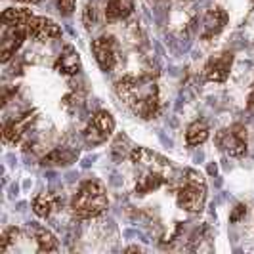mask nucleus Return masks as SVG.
Listing matches in <instances>:
<instances>
[{
  "mask_svg": "<svg viewBox=\"0 0 254 254\" xmlns=\"http://www.w3.org/2000/svg\"><path fill=\"white\" fill-rule=\"evenodd\" d=\"M109 204L105 188L98 180H86L80 184L78 191L75 193L73 201H71V210L75 218L80 220H90L105 212Z\"/></svg>",
  "mask_w": 254,
  "mask_h": 254,
  "instance_id": "3",
  "label": "nucleus"
},
{
  "mask_svg": "<svg viewBox=\"0 0 254 254\" xmlns=\"http://www.w3.org/2000/svg\"><path fill=\"white\" fill-rule=\"evenodd\" d=\"M247 109L254 113V84H253V90H251V94H249V100H247Z\"/></svg>",
  "mask_w": 254,
  "mask_h": 254,
  "instance_id": "23",
  "label": "nucleus"
},
{
  "mask_svg": "<svg viewBox=\"0 0 254 254\" xmlns=\"http://www.w3.org/2000/svg\"><path fill=\"white\" fill-rule=\"evenodd\" d=\"M33 239L37 243V253H58L60 245L56 235L50 229L42 228V226H35L33 228Z\"/></svg>",
  "mask_w": 254,
  "mask_h": 254,
  "instance_id": "15",
  "label": "nucleus"
},
{
  "mask_svg": "<svg viewBox=\"0 0 254 254\" xmlns=\"http://www.w3.org/2000/svg\"><path fill=\"white\" fill-rule=\"evenodd\" d=\"M245 216H247V204H237V206L233 208V212L229 214V222H231V224H237V222L243 220Z\"/></svg>",
  "mask_w": 254,
  "mask_h": 254,
  "instance_id": "22",
  "label": "nucleus"
},
{
  "mask_svg": "<svg viewBox=\"0 0 254 254\" xmlns=\"http://www.w3.org/2000/svg\"><path fill=\"white\" fill-rule=\"evenodd\" d=\"M233 52H220L212 56L204 65V80L206 82H224L228 80L233 67Z\"/></svg>",
  "mask_w": 254,
  "mask_h": 254,
  "instance_id": "8",
  "label": "nucleus"
},
{
  "mask_svg": "<svg viewBox=\"0 0 254 254\" xmlns=\"http://www.w3.org/2000/svg\"><path fill=\"white\" fill-rule=\"evenodd\" d=\"M78 159V151L69 149V147H56L54 151H50L44 159L42 165L44 166H69L73 165Z\"/></svg>",
  "mask_w": 254,
  "mask_h": 254,
  "instance_id": "16",
  "label": "nucleus"
},
{
  "mask_svg": "<svg viewBox=\"0 0 254 254\" xmlns=\"http://www.w3.org/2000/svg\"><path fill=\"white\" fill-rule=\"evenodd\" d=\"M27 35L25 27H19V29H12V27H6V33L2 38V48H0V56H2V64H8L15 56V52L21 48V44L25 42Z\"/></svg>",
  "mask_w": 254,
  "mask_h": 254,
  "instance_id": "12",
  "label": "nucleus"
},
{
  "mask_svg": "<svg viewBox=\"0 0 254 254\" xmlns=\"http://www.w3.org/2000/svg\"><path fill=\"white\" fill-rule=\"evenodd\" d=\"M228 12L224 10V8H210L208 12L204 13L203 17V29H201V37L204 40H210V38L218 37L222 31H224V27L228 25Z\"/></svg>",
  "mask_w": 254,
  "mask_h": 254,
  "instance_id": "11",
  "label": "nucleus"
},
{
  "mask_svg": "<svg viewBox=\"0 0 254 254\" xmlns=\"http://www.w3.org/2000/svg\"><path fill=\"white\" fill-rule=\"evenodd\" d=\"M115 94L143 121H151L161 111L159 86L151 75H125L115 82Z\"/></svg>",
  "mask_w": 254,
  "mask_h": 254,
  "instance_id": "1",
  "label": "nucleus"
},
{
  "mask_svg": "<svg viewBox=\"0 0 254 254\" xmlns=\"http://www.w3.org/2000/svg\"><path fill=\"white\" fill-rule=\"evenodd\" d=\"M132 149H134V147H132L130 140L123 134V136H117L113 147H111V153H113V157L117 161H121V159H125V157H130Z\"/></svg>",
  "mask_w": 254,
  "mask_h": 254,
  "instance_id": "20",
  "label": "nucleus"
},
{
  "mask_svg": "<svg viewBox=\"0 0 254 254\" xmlns=\"http://www.w3.org/2000/svg\"><path fill=\"white\" fill-rule=\"evenodd\" d=\"M216 145L222 151L233 157V159H241L247 155V147H249V132L247 127L241 123H235L228 128H222L216 134Z\"/></svg>",
  "mask_w": 254,
  "mask_h": 254,
  "instance_id": "5",
  "label": "nucleus"
},
{
  "mask_svg": "<svg viewBox=\"0 0 254 254\" xmlns=\"http://www.w3.org/2000/svg\"><path fill=\"white\" fill-rule=\"evenodd\" d=\"M134 12V0H109L105 6V19L109 23L123 21Z\"/></svg>",
  "mask_w": 254,
  "mask_h": 254,
  "instance_id": "14",
  "label": "nucleus"
},
{
  "mask_svg": "<svg viewBox=\"0 0 254 254\" xmlns=\"http://www.w3.org/2000/svg\"><path fill=\"white\" fill-rule=\"evenodd\" d=\"M130 161L140 172V176L136 180V190H134L136 195L143 197L170 182L172 163L163 155L151 151L147 147H134L130 153Z\"/></svg>",
  "mask_w": 254,
  "mask_h": 254,
  "instance_id": "2",
  "label": "nucleus"
},
{
  "mask_svg": "<svg viewBox=\"0 0 254 254\" xmlns=\"http://www.w3.org/2000/svg\"><path fill=\"white\" fill-rule=\"evenodd\" d=\"M56 204H58V197L54 193H40L33 199V212L38 218H48L52 216Z\"/></svg>",
  "mask_w": 254,
  "mask_h": 254,
  "instance_id": "19",
  "label": "nucleus"
},
{
  "mask_svg": "<svg viewBox=\"0 0 254 254\" xmlns=\"http://www.w3.org/2000/svg\"><path fill=\"white\" fill-rule=\"evenodd\" d=\"M56 4H58V10L62 15L65 17H69L71 13L75 12V6H76V0H56Z\"/></svg>",
  "mask_w": 254,
  "mask_h": 254,
  "instance_id": "21",
  "label": "nucleus"
},
{
  "mask_svg": "<svg viewBox=\"0 0 254 254\" xmlns=\"http://www.w3.org/2000/svg\"><path fill=\"white\" fill-rule=\"evenodd\" d=\"M92 54L96 58V64L100 69L109 73L119 64V44L113 35H102L92 42Z\"/></svg>",
  "mask_w": 254,
  "mask_h": 254,
  "instance_id": "7",
  "label": "nucleus"
},
{
  "mask_svg": "<svg viewBox=\"0 0 254 254\" xmlns=\"http://www.w3.org/2000/svg\"><path fill=\"white\" fill-rule=\"evenodd\" d=\"M17 2H25V4H38L40 0H17Z\"/></svg>",
  "mask_w": 254,
  "mask_h": 254,
  "instance_id": "24",
  "label": "nucleus"
},
{
  "mask_svg": "<svg viewBox=\"0 0 254 254\" xmlns=\"http://www.w3.org/2000/svg\"><path fill=\"white\" fill-rule=\"evenodd\" d=\"M115 132V119L109 111H96V113L90 117L88 125L82 130V138L86 141V145L90 147H96V145H102L105 141L111 138V134Z\"/></svg>",
  "mask_w": 254,
  "mask_h": 254,
  "instance_id": "6",
  "label": "nucleus"
},
{
  "mask_svg": "<svg viewBox=\"0 0 254 254\" xmlns=\"http://www.w3.org/2000/svg\"><path fill=\"white\" fill-rule=\"evenodd\" d=\"M210 138V128L204 121H195L191 123L186 130V141L188 145H201Z\"/></svg>",
  "mask_w": 254,
  "mask_h": 254,
  "instance_id": "18",
  "label": "nucleus"
},
{
  "mask_svg": "<svg viewBox=\"0 0 254 254\" xmlns=\"http://www.w3.org/2000/svg\"><path fill=\"white\" fill-rule=\"evenodd\" d=\"M80 67H82V62H80V56L78 52L75 50V46L67 44L62 54L58 56L56 64H54V69L60 73V75L65 76H75L80 73Z\"/></svg>",
  "mask_w": 254,
  "mask_h": 254,
  "instance_id": "13",
  "label": "nucleus"
},
{
  "mask_svg": "<svg viewBox=\"0 0 254 254\" xmlns=\"http://www.w3.org/2000/svg\"><path fill=\"white\" fill-rule=\"evenodd\" d=\"M37 121V111L33 109V111H27V113L19 115V117H15L13 121H10L6 127H4V141L6 143H19V141L23 140L27 136V132H29V128L33 127V123Z\"/></svg>",
  "mask_w": 254,
  "mask_h": 254,
  "instance_id": "9",
  "label": "nucleus"
},
{
  "mask_svg": "<svg viewBox=\"0 0 254 254\" xmlns=\"http://www.w3.org/2000/svg\"><path fill=\"white\" fill-rule=\"evenodd\" d=\"M33 17H35L33 12L27 8H8L2 13V23H4V27H12V29H19V27L27 29L29 21Z\"/></svg>",
  "mask_w": 254,
  "mask_h": 254,
  "instance_id": "17",
  "label": "nucleus"
},
{
  "mask_svg": "<svg viewBox=\"0 0 254 254\" xmlns=\"http://www.w3.org/2000/svg\"><path fill=\"white\" fill-rule=\"evenodd\" d=\"M27 35L33 40H37V42H46V40H52V38L62 37V29L50 17L35 15L27 25Z\"/></svg>",
  "mask_w": 254,
  "mask_h": 254,
  "instance_id": "10",
  "label": "nucleus"
},
{
  "mask_svg": "<svg viewBox=\"0 0 254 254\" xmlns=\"http://www.w3.org/2000/svg\"><path fill=\"white\" fill-rule=\"evenodd\" d=\"M251 2H253V4H254V0H251Z\"/></svg>",
  "mask_w": 254,
  "mask_h": 254,
  "instance_id": "25",
  "label": "nucleus"
},
{
  "mask_svg": "<svg viewBox=\"0 0 254 254\" xmlns=\"http://www.w3.org/2000/svg\"><path fill=\"white\" fill-rule=\"evenodd\" d=\"M176 203L186 212H201L206 203V180L199 170L188 168L176 191Z\"/></svg>",
  "mask_w": 254,
  "mask_h": 254,
  "instance_id": "4",
  "label": "nucleus"
}]
</instances>
